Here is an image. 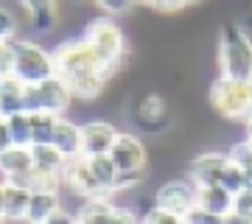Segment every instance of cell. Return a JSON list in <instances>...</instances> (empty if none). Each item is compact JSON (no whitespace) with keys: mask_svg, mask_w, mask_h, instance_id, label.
Returning a JSON list of instances; mask_svg holds the SVG:
<instances>
[{"mask_svg":"<svg viewBox=\"0 0 252 224\" xmlns=\"http://www.w3.org/2000/svg\"><path fill=\"white\" fill-rule=\"evenodd\" d=\"M56 118L59 115H51V112H34L31 115V143H51Z\"/></svg>","mask_w":252,"mask_h":224,"instance_id":"603a6c76","label":"cell"},{"mask_svg":"<svg viewBox=\"0 0 252 224\" xmlns=\"http://www.w3.org/2000/svg\"><path fill=\"white\" fill-rule=\"evenodd\" d=\"M109 157L118 165V171H146L149 165V149L135 132H118L115 143L109 149Z\"/></svg>","mask_w":252,"mask_h":224,"instance_id":"9c48e42d","label":"cell"},{"mask_svg":"<svg viewBox=\"0 0 252 224\" xmlns=\"http://www.w3.org/2000/svg\"><path fill=\"white\" fill-rule=\"evenodd\" d=\"M196 193H199V188L188 177H177V179H165L160 188L154 191L152 202H154V207H162V210L185 219L196 207Z\"/></svg>","mask_w":252,"mask_h":224,"instance_id":"52a82bcc","label":"cell"},{"mask_svg":"<svg viewBox=\"0 0 252 224\" xmlns=\"http://www.w3.org/2000/svg\"><path fill=\"white\" fill-rule=\"evenodd\" d=\"M0 224H6V219H3V216H0Z\"/></svg>","mask_w":252,"mask_h":224,"instance_id":"ab89813d","label":"cell"},{"mask_svg":"<svg viewBox=\"0 0 252 224\" xmlns=\"http://www.w3.org/2000/svg\"><path fill=\"white\" fill-rule=\"evenodd\" d=\"M219 76L233 81H250L252 84V36L238 23H227L219 31L216 45Z\"/></svg>","mask_w":252,"mask_h":224,"instance_id":"7a4b0ae2","label":"cell"},{"mask_svg":"<svg viewBox=\"0 0 252 224\" xmlns=\"http://www.w3.org/2000/svg\"><path fill=\"white\" fill-rule=\"evenodd\" d=\"M6 124H9L11 143L31 146V115H28V112H14V115H6Z\"/></svg>","mask_w":252,"mask_h":224,"instance_id":"cb8c5ba5","label":"cell"},{"mask_svg":"<svg viewBox=\"0 0 252 224\" xmlns=\"http://www.w3.org/2000/svg\"><path fill=\"white\" fill-rule=\"evenodd\" d=\"M233 213H238L241 219L252 222V188H244L241 193H235V207Z\"/></svg>","mask_w":252,"mask_h":224,"instance_id":"4dcf8cb0","label":"cell"},{"mask_svg":"<svg viewBox=\"0 0 252 224\" xmlns=\"http://www.w3.org/2000/svg\"><path fill=\"white\" fill-rule=\"evenodd\" d=\"M17 3L26 9L34 36H48L56 28V17H59L56 0H17Z\"/></svg>","mask_w":252,"mask_h":224,"instance_id":"4fadbf2b","label":"cell"},{"mask_svg":"<svg viewBox=\"0 0 252 224\" xmlns=\"http://www.w3.org/2000/svg\"><path fill=\"white\" fill-rule=\"evenodd\" d=\"M62 191H67L76 199H93V196H109L107 191L101 188L95 177L90 174V165L84 157H73L64 162L62 171Z\"/></svg>","mask_w":252,"mask_h":224,"instance_id":"ba28073f","label":"cell"},{"mask_svg":"<svg viewBox=\"0 0 252 224\" xmlns=\"http://www.w3.org/2000/svg\"><path fill=\"white\" fill-rule=\"evenodd\" d=\"M247 140H250V137H247ZM250 143H252V140H250Z\"/></svg>","mask_w":252,"mask_h":224,"instance_id":"7bdbcfd3","label":"cell"},{"mask_svg":"<svg viewBox=\"0 0 252 224\" xmlns=\"http://www.w3.org/2000/svg\"><path fill=\"white\" fill-rule=\"evenodd\" d=\"M45 224H79V219H76V210H67V207L62 205Z\"/></svg>","mask_w":252,"mask_h":224,"instance_id":"d6a6232c","label":"cell"},{"mask_svg":"<svg viewBox=\"0 0 252 224\" xmlns=\"http://www.w3.org/2000/svg\"><path fill=\"white\" fill-rule=\"evenodd\" d=\"M17 36V17L6 6H0V42H11Z\"/></svg>","mask_w":252,"mask_h":224,"instance_id":"f1b7e54d","label":"cell"},{"mask_svg":"<svg viewBox=\"0 0 252 224\" xmlns=\"http://www.w3.org/2000/svg\"><path fill=\"white\" fill-rule=\"evenodd\" d=\"M140 224H185V219L177 213H168V210H162V207H149L143 216H140Z\"/></svg>","mask_w":252,"mask_h":224,"instance_id":"484cf974","label":"cell"},{"mask_svg":"<svg viewBox=\"0 0 252 224\" xmlns=\"http://www.w3.org/2000/svg\"><path fill=\"white\" fill-rule=\"evenodd\" d=\"M73 104V93L59 76L39 81V84H26V101L23 109L28 115L34 112H51V115H67Z\"/></svg>","mask_w":252,"mask_h":224,"instance_id":"8992f818","label":"cell"},{"mask_svg":"<svg viewBox=\"0 0 252 224\" xmlns=\"http://www.w3.org/2000/svg\"><path fill=\"white\" fill-rule=\"evenodd\" d=\"M227 165H230V157L227 152H199L193 160L188 162V179L196 185V188H205V185H219L221 177H224Z\"/></svg>","mask_w":252,"mask_h":224,"instance_id":"30bf717a","label":"cell"},{"mask_svg":"<svg viewBox=\"0 0 252 224\" xmlns=\"http://www.w3.org/2000/svg\"><path fill=\"white\" fill-rule=\"evenodd\" d=\"M196 205L210 210V213H216V216H230L233 207H235V196L221 185V182H219V185H205V188H199V193H196Z\"/></svg>","mask_w":252,"mask_h":224,"instance_id":"ac0fdd59","label":"cell"},{"mask_svg":"<svg viewBox=\"0 0 252 224\" xmlns=\"http://www.w3.org/2000/svg\"><path fill=\"white\" fill-rule=\"evenodd\" d=\"M137 3H152V0H137Z\"/></svg>","mask_w":252,"mask_h":224,"instance_id":"f35d334b","label":"cell"},{"mask_svg":"<svg viewBox=\"0 0 252 224\" xmlns=\"http://www.w3.org/2000/svg\"><path fill=\"white\" fill-rule=\"evenodd\" d=\"M23 101H26V84L20 79H14V76H3L0 79V109H3V118L14 115V112H26Z\"/></svg>","mask_w":252,"mask_h":224,"instance_id":"44dd1931","label":"cell"},{"mask_svg":"<svg viewBox=\"0 0 252 224\" xmlns=\"http://www.w3.org/2000/svg\"><path fill=\"white\" fill-rule=\"evenodd\" d=\"M11 76V42H0V79Z\"/></svg>","mask_w":252,"mask_h":224,"instance_id":"836d02e7","label":"cell"},{"mask_svg":"<svg viewBox=\"0 0 252 224\" xmlns=\"http://www.w3.org/2000/svg\"><path fill=\"white\" fill-rule=\"evenodd\" d=\"M244 132H247V137L252 140V118H247V121H244Z\"/></svg>","mask_w":252,"mask_h":224,"instance_id":"d590c367","label":"cell"},{"mask_svg":"<svg viewBox=\"0 0 252 224\" xmlns=\"http://www.w3.org/2000/svg\"><path fill=\"white\" fill-rule=\"evenodd\" d=\"M34 168V160H31V146H9L6 152L0 154V174H6V179L17 177V174H26V171Z\"/></svg>","mask_w":252,"mask_h":224,"instance_id":"ffe728a7","label":"cell"},{"mask_svg":"<svg viewBox=\"0 0 252 224\" xmlns=\"http://www.w3.org/2000/svg\"><path fill=\"white\" fill-rule=\"evenodd\" d=\"M210 107L221 118L244 124L247 118H252V84L216 76L213 84H210Z\"/></svg>","mask_w":252,"mask_h":224,"instance_id":"5b68a950","label":"cell"},{"mask_svg":"<svg viewBox=\"0 0 252 224\" xmlns=\"http://www.w3.org/2000/svg\"><path fill=\"white\" fill-rule=\"evenodd\" d=\"M185 224H188V222H185Z\"/></svg>","mask_w":252,"mask_h":224,"instance_id":"ee69618b","label":"cell"},{"mask_svg":"<svg viewBox=\"0 0 252 224\" xmlns=\"http://www.w3.org/2000/svg\"><path fill=\"white\" fill-rule=\"evenodd\" d=\"M51 143L59 149V152L73 160V157H81V124L70 121L67 115H59L56 118V126H54V137Z\"/></svg>","mask_w":252,"mask_h":224,"instance_id":"5bb4252c","label":"cell"},{"mask_svg":"<svg viewBox=\"0 0 252 224\" xmlns=\"http://www.w3.org/2000/svg\"><path fill=\"white\" fill-rule=\"evenodd\" d=\"M185 222L188 224H227V216H216V213H210V210L196 205L188 216H185Z\"/></svg>","mask_w":252,"mask_h":224,"instance_id":"f546056e","label":"cell"},{"mask_svg":"<svg viewBox=\"0 0 252 224\" xmlns=\"http://www.w3.org/2000/svg\"><path fill=\"white\" fill-rule=\"evenodd\" d=\"M59 207H62V193H54V191H31L26 222L28 224H45Z\"/></svg>","mask_w":252,"mask_h":224,"instance_id":"e0dca14e","label":"cell"},{"mask_svg":"<svg viewBox=\"0 0 252 224\" xmlns=\"http://www.w3.org/2000/svg\"><path fill=\"white\" fill-rule=\"evenodd\" d=\"M31 160H34V171H39V174L62 177L67 157L54 143H31Z\"/></svg>","mask_w":252,"mask_h":224,"instance_id":"d6986e66","label":"cell"},{"mask_svg":"<svg viewBox=\"0 0 252 224\" xmlns=\"http://www.w3.org/2000/svg\"><path fill=\"white\" fill-rule=\"evenodd\" d=\"M84 42L90 45L95 56L101 59L104 64V73L107 79L118 76L124 70V62H126V34L124 28L115 23V17L109 14H101V17L90 20V26L84 28Z\"/></svg>","mask_w":252,"mask_h":224,"instance_id":"3957f363","label":"cell"},{"mask_svg":"<svg viewBox=\"0 0 252 224\" xmlns=\"http://www.w3.org/2000/svg\"><path fill=\"white\" fill-rule=\"evenodd\" d=\"M0 216H3V185H0Z\"/></svg>","mask_w":252,"mask_h":224,"instance_id":"8d00e7d4","label":"cell"},{"mask_svg":"<svg viewBox=\"0 0 252 224\" xmlns=\"http://www.w3.org/2000/svg\"><path fill=\"white\" fill-rule=\"evenodd\" d=\"M84 160L90 165V174L95 177V182L112 196V185H115V179H118V165L112 162V157L109 154H93V157H84Z\"/></svg>","mask_w":252,"mask_h":224,"instance_id":"7402d4cb","label":"cell"},{"mask_svg":"<svg viewBox=\"0 0 252 224\" xmlns=\"http://www.w3.org/2000/svg\"><path fill=\"white\" fill-rule=\"evenodd\" d=\"M104 14L109 17H118V14H129V11L137 6V0H93Z\"/></svg>","mask_w":252,"mask_h":224,"instance_id":"83f0119b","label":"cell"},{"mask_svg":"<svg viewBox=\"0 0 252 224\" xmlns=\"http://www.w3.org/2000/svg\"><path fill=\"white\" fill-rule=\"evenodd\" d=\"M70 3H81V0H70Z\"/></svg>","mask_w":252,"mask_h":224,"instance_id":"60d3db41","label":"cell"},{"mask_svg":"<svg viewBox=\"0 0 252 224\" xmlns=\"http://www.w3.org/2000/svg\"><path fill=\"white\" fill-rule=\"evenodd\" d=\"M0 118H3V109H0Z\"/></svg>","mask_w":252,"mask_h":224,"instance_id":"b9f144b4","label":"cell"},{"mask_svg":"<svg viewBox=\"0 0 252 224\" xmlns=\"http://www.w3.org/2000/svg\"><path fill=\"white\" fill-rule=\"evenodd\" d=\"M118 132L121 129L112 126L109 121H87V124H81V157L109 154Z\"/></svg>","mask_w":252,"mask_h":224,"instance_id":"7c38bea8","label":"cell"},{"mask_svg":"<svg viewBox=\"0 0 252 224\" xmlns=\"http://www.w3.org/2000/svg\"><path fill=\"white\" fill-rule=\"evenodd\" d=\"M9 146H14L11 143V134H9V124H6V118H0V154L6 152Z\"/></svg>","mask_w":252,"mask_h":224,"instance_id":"e575fe53","label":"cell"},{"mask_svg":"<svg viewBox=\"0 0 252 224\" xmlns=\"http://www.w3.org/2000/svg\"><path fill=\"white\" fill-rule=\"evenodd\" d=\"M26 224H28V222H26Z\"/></svg>","mask_w":252,"mask_h":224,"instance_id":"f6af8a7d","label":"cell"},{"mask_svg":"<svg viewBox=\"0 0 252 224\" xmlns=\"http://www.w3.org/2000/svg\"><path fill=\"white\" fill-rule=\"evenodd\" d=\"M227 157H230V165L241 168L244 174L252 171V143L244 137V140H235L230 149H227Z\"/></svg>","mask_w":252,"mask_h":224,"instance_id":"d4e9b609","label":"cell"},{"mask_svg":"<svg viewBox=\"0 0 252 224\" xmlns=\"http://www.w3.org/2000/svg\"><path fill=\"white\" fill-rule=\"evenodd\" d=\"M11 76L23 84H39L56 76L54 51H48L45 45L31 36H14L11 39Z\"/></svg>","mask_w":252,"mask_h":224,"instance_id":"277c9868","label":"cell"},{"mask_svg":"<svg viewBox=\"0 0 252 224\" xmlns=\"http://www.w3.org/2000/svg\"><path fill=\"white\" fill-rule=\"evenodd\" d=\"M28 202H31V191L20 188L14 182L3 185V219L6 224H26Z\"/></svg>","mask_w":252,"mask_h":224,"instance_id":"2e32d148","label":"cell"},{"mask_svg":"<svg viewBox=\"0 0 252 224\" xmlns=\"http://www.w3.org/2000/svg\"><path fill=\"white\" fill-rule=\"evenodd\" d=\"M132 115H135V124L140 126L143 132L154 134V137H160V134L168 129V121H171V115H168V104H165L160 96H154V93L137 98Z\"/></svg>","mask_w":252,"mask_h":224,"instance_id":"8fae6325","label":"cell"},{"mask_svg":"<svg viewBox=\"0 0 252 224\" xmlns=\"http://www.w3.org/2000/svg\"><path fill=\"white\" fill-rule=\"evenodd\" d=\"M115 210L118 205L112 196H93L81 199V205H76V219L79 224H109Z\"/></svg>","mask_w":252,"mask_h":224,"instance_id":"9a60e30c","label":"cell"},{"mask_svg":"<svg viewBox=\"0 0 252 224\" xmlns=\"http://www.w3.org/2000/svg\"><path fill=\"white\" fill-rule=\"evenodd\" d=\"M54 59H56V76L70 87L73 98L95 101L104 96L109 79L95 51L84 42V36L59 42L54 48Z\"/></svg>","mask_w":252,"mask_h":224,"instance_id":"6da1fadb","label":"cell"},{"mask_svg":"<svg viewBox=\"0 0 252 224\" xmlns=\"http://www.w3.org/2000/svg\"><path fill=\"white\" fill-rule=\"evenodd\" d=\"M154 11H162V14H174V11H182L188 3L185 0H152L149 3Z\"/></svg>","mask_w":252,"mask_h":224,"instance_id":"1f68e13d","label":"cell"},{"mask_svg":"<svg viewBox=\"0 0 252 224\" xmlns=\"http://www.w3.org/2000/svg\"><path fill=\"white\" fill-rule=\"evenodd\" d=\"M185 3H188V6H193V3H202V0H185Z\"/></svg>","mask_w":252,"mask_h":224,"instance_id":"74e56055","label":"cell"},{"mask_svg":"<svg viewBox=\"0 0 252 224\" xmlns=\"http://www.w3.org/2000/svg\"><path fill=\"white\" fill-rule=\"evenodd\" d=\"M221 185L235 196V193H241V191L247 188V174H244L241 168H235V165H227L224 177H221Z\"/></svg>","mask_w":252,"mask_h":224,"instance_id":"4316f807","label":"cell"}]
</instances>
